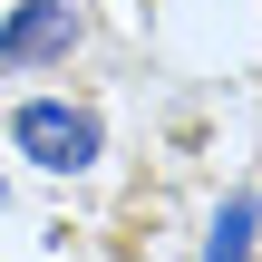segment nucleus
I'll list each match as a JSON object with an SVG mask.
<instances>
[{
    "mask_svg": "<svg viewBox=\"0 0 262 262\" xmlns=\"http://www.w3.org/2000/svg\"><path fill=\"white\" fill-rule=\"evenodd\" d=\"M68 49H78L68 0H19V19L0 29V68H39V58H68Z\"/></svg>",
    "mask_w": 262,
    "mask_h": 262,
    "instance_id": "f03ea898",
    "label": "nucleus"
},
{
    "mask_svg": "<svg viewBox=\"0 0 262 262\" xmlns=\"http://www.w3.org/2000/svg\"><path fill=\"white\" fill-rule=\"evenodd\" d=\"M253 194H233V204H224V214H214V243H204V262H253Z\"/></svg>",
    "mask_w": 262,
    "mask_h": 262,
    "instance_id": "7ed1b4c3",
    "label": "nucleus"
},
{
    "mask_svg": "<svg viewBox=\"0 0 262 262\" xmlns=\"http://www.w3.org/2000/svg\"><path fill=\"white\" fill-rule=\"evenodd\" d=\"M10 136H19V156L49 165V175H78V165L97 156V117H88V107H58V97H29V107L10 117Z\"/></svg>",
    "mask_w": 262,
    "mask_h": 262,
    "instance_id": "f257e3e1",
    "label": "nucleus"
}]
</instances>
